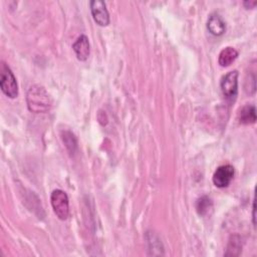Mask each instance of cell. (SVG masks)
Returning <instances> with one entry per match:
<instances>
[{"label": "cell", "mask_w": 257, "mask_h": 257, "mask_svg": "<svg viewBox=\"0 0 257 257\" xmlns=\"http://www.w3.org/2000/svg\"><path fill=\"white\" fill-rule=\"evenodd\" d=\"M26 102L28 110L36 114H44L52 108V98L46 90L38 84L30 86L28 92Z\"/></svg>", "instance_id": "1"}, {"label": "cell", "mask_w": 257, "mask_h": 257, "mask_svg": "<svg viewBox=\"0 0 257 257\" xmlns=\"http://www.w3.org/2000/svg\"><path fill=\"white\" fill-rule=\"evenodd\" d=\"M0 86L4 94L8 98H16L18 96V86L16 78L10 68L4 62H2V66H0Z\"/></svg>", "instance_id": "2"}, {"label": "cell", "mask_w": 257, "mask_h": 257, "mask_svg": "<svg viewBox=\"0 0 257 257\" xmlns=\"http://www.w3.org/2000/svg\"><path fill=\"white\" fill-rule=\"evenodd\" d=\"M50 202L54 214L60 220H66L70 216V202L66 193L60 189L52 191Z\"/></svg>", "instance_id": "3"}, {"label": "cell", "mask_w": 257, "mask_h": 257, "mask_svg": "<svg viewBox=\"0 0 257 257\" xmlns=\"http://www.w3.org/2000/svg\"><path fill=\"white\" fill-rule=\"evenodd\" d=\"M221 92L225 98L232 100L238 92V72L233 70L223 76L221 84Z\"/></svg>", "instance_id": "4"}, {"label": "cell", "mask_w": 257, "mask_h": 257, "mask_svg": "<svg viewBox=\"0 0 257 257\" xmlns=\"http://www.w3.org/2000/svg\"><path fill=\"white\" fill-rule=\"evenodd\" d=\"M234 168L231 165H223L217 168L213 175V183L217 188H226L234 178Z\"/></svg>", "instance_id": "5"}, {"label": "cell", "mask_w": 257, "mask_h": 257, "mask_svg": "<svg viewBox=\"0 0 257 257\" xmlns=\"http://www.w3.org/2000/svg\"><path fill=\"white\" fill-rule=\"evenodd\" d=\"M94 20L100 26H106L110 24V14L106 4L102 0H92L90 4Z\"/></svg>", "instance_id": "6"}, {"label": "cell", "mask_w": 257, "mask_h": 257, "mask_svg": "<svg viewBox=\"0 0 257 257\" xmlns=\"http://www.w3.org/2000/svg\"><path fill=\"white\" fill-rule=\"evenodd\" d=\"M72 48L76 54V58L80 62H86L90 54V42L86 36H80L72 44Z\"/></svg>", "instance_id": "7"}, {"label": "cell", "mask_w": 257, "mask_h": 257, "mask_svg": "<svg viewBox=\"0 0 257 257\" xmlns=\"http://www.w3.org/2000/svg\"><path fill=\"white\" fill-rule=\"evenodd\" d=\"M207 30L215 36H222L226 30L225 22L218 14H211L207 22Z\"/></svg>", "instance_id": "8"}, {"label": "cell", "mask_w": 257, "mask_h": 257, "mask_svg": "<svg viewBox=\"0 0 257 257\" xmlns=\"http://www.w3.org/2000/svg\"><path fill=\"white\" fill-rule=\"evenodd\" d=\"M238 120L243 124H251L256 122V110L254 106H244L238 112Z\"/></svg>", "instance_id": "9"}, {"label": "cell", "mask_w": 257, "mask_h": 257, "mask_svg": "<svg viewBox=\"0 0 257 257\" xmlns=\"http://www.w3.org/2000/svg\"><path fill=\"white\" fill-rule=\"evenodd\" d=\"M238 58V52L231 46L223 48L218 56V64L221 66H229Z\"/></svg>", "instance_id": "10"}, {"label": "cell", "mask_w": 257, "mask_h": 257, "mask_svg": "<svg viewBox=\"0 0 257 257\" xmlns=\"http://www.w3.org/2000/svg\"><path fill=\"white\" fill-rule=\"evenodd\" d=\"M147 242L149 250H152L151 255H163V245L160 239L153 233L147 235Z\"/></svg>", "instance_id": "11"}, {"label": "cell", "mask_w": 257, "mask_h": 257, "mask_svg": "<svg viewBox=\"0 0 257 257\" xmlns=\"http://www.w3.org/2000/svg\"><path fill=\"white\" fill-rule=\"evenodd\" d=\"M213 208V203L210 198L207 196H203L198 199L196 203V209L200 216H206L209 214V211H211Z\"/></svg>", "instance_id": "12"}, {"label": "cell", "mask_w": 257, "mask_h": 257, "mask_svg": "<svg viewBox=\"0 0 257 257\" xmlns=\"http://www.w3.org/2000/svg\"><path fill=\"white\" fill-rule=\"evenodd\" d=\"M62 140H64V143L66 149L70 153H74L76 151V145H78L74 135L70 132H64V135H62Z\"/></svg>", "instance_id": "13"}, {"label": "cell", "mask_w": 257, "mask_h": 257, "mask_svg": "<svg viewBox=\"0 0 257 257\" xmlns=\"http://www.w3.org/2000/svg\"><path fill=\"white\" fill-rule=\"evenodd\" d=\"M239 253L241 250V244H240V238L238 236H233L232 239L229 241L228 244V248H227V252L226 255H231L234 256L236 255V251Z\"/></svg>", "instance_id": "14"}, {"label": "cell", "mask_w": 257, "mask_h": 257, "mask_svg": "<svg viewBox=\"0 0 257 257\" xmlns=\"http://www.w3.org/2000/svg\"><path fill=\"white\" fill-rule=\"evenodd\" d=\"M243 4L246 8H254L255 6L257 4V2H245Z\"/></svg>", "instance_id": "15"}, {"label": "cell", "mask_w": 257, "mask_h": 257, "mask_svg": "<svg viewBox=\"0 0 257 257\" xmlns=\"http://www.w3.org/2000/svg\"><path fill=\"white\" fill-rule=\"evenodd\" d=\"M255 202H253V224L255 225Z\"/></svg>", "instance_id": "16"}]
</instances>
